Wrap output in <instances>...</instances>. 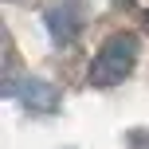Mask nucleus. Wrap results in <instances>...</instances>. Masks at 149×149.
Segmentation results:
<instances>
[{"instance_id": "obj_2", "label": "nucleus", "mask_w": 149, "mask_h": 149, "mask_svg": "<svg viewBox=\"0 0 149 149\" xmlns=\"http://www.w3.org/2000/svg\"><path fill=\"white\" fill-rule=\"evenodd\" d=\"M4 94L16 98L20 106H28V110H36V114H55V110H59V102H63L59 86H51V82L39 79V74L8 79V82H4Z\"/></svg>"}, {"instance_id": "obj_4", "label": "nucleus", "mask_w": 149, "mask_h": 149, "mask_svg": "<svg viewBox=\"0 0 149 149\" xmlns=\"http://www.w3.org/2000/svg\"><path fill=\"white\" fill-rule=\"evenodd\" d=\"M145 28H149V12H145Z\"/></svg>"}, {"instance_id": "obj_1", "label": "nucleus", "mask_w": 149, "mask_h": 149, "mask_svg": "<svg viewBox=\"0 0 149 149\" xmlns=\"http://www.w3.org/2000/svg\"><path fill=\"white\" fill-rule=\"evenodd\" d=\"M137 51H141L137 36H130V31L110 36L102 43V51L94 55V63H90V74H86L90 86H118V82H126L137 67Z\"/></svg>"}, {"instance_id": "obj_3", "label": "nucleus", "mask_w": 149, "mask_h": 149, "mask_svg": "<svg viewBox=\"0 0 149 149\" xmlns=\"http://www.w3.org/2000/svg\"><path fill=\"white\" fill-rule=\"evenodd\" d=\"M43 24H47V36H51L59 47L74 43V39H79V31H82V24H86L82 0H55V4H47Z\"/></svg>"}]
</instances>
